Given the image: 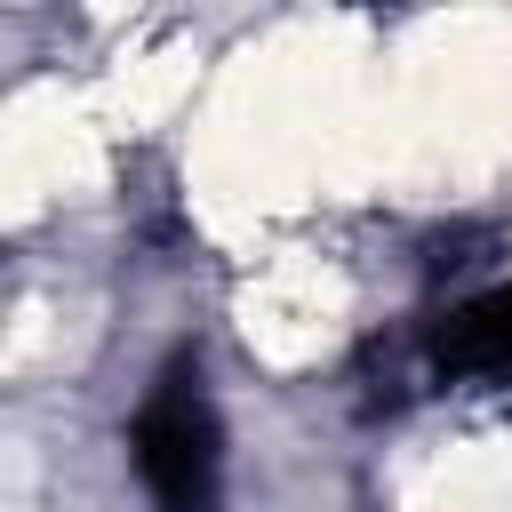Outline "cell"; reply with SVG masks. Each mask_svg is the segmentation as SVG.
I'll use <instances>...</instances> for the list:
<instances>
[{
    "label": "cell",
    "instance_id": "1",
    "mask_svg": "<svg viewBox=\"0 0 512 512\" xmlns=\"http://www.w3.org/2000/svg\"><path fill=\"white\" fill-rule=\"evenodd\" d=\"M136 472H144L160 512H216L224 456H216V416H208V392H200L192 360H168V376L144 392V408H136Z\"/></svg>",
    "mask_w": 512,
    "mask_h": 512
},
{
    "label": "cell",
    "instance_id": "2",
    "mask_svg": "<svg viewBox=\"0 0 512 512\" xmlns=\"http://www.w3.org/2000/svg\"><path fill=\"white\" fill-rule=\"evenodd\" d=\"M464 344H472V360H480L488 376H512V296L480 304V312H472V328H464Z\"/></svg>",
    "mask_w": 512,
    "mask_h": 512
}]
</instances>
